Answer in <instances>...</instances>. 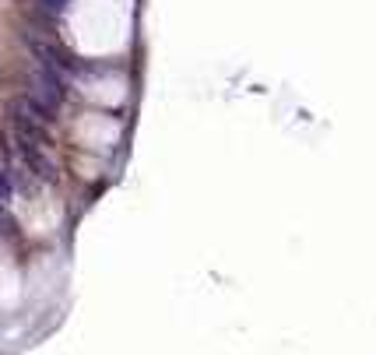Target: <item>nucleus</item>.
I'll return each instance as SVG.
<instances>
[{
	"label": "nucleus",
	"mask_w": 376,
	"mask_h": 355,
	"mask_svg": "<svg viewBox=\"0 0 376 355\" xmlns=\"http://www.w3.org/2000/svg\"><path fill=\"white\" fill-rule=\"evenodd\" d=\"M8 201H11V183H8L4 169H0V204H8Z\"/></svg>",
	"instance_id": "nucleus-5"
},
{
	"label": "nucleus",
	"mask_w": 376,
	"mask_h": 355,
	"mask_svg": "<svg viewBox=\"0 0 376 355\" xmlns=\"http://www.w3.org/2000/svg\"><path fill=\"white\" fill-rule=\"evenodd\" d=\"M25 43H28V49L36 53L39 64H46V67H53V71H60V74H74V71H81V64L74 60V56H67L64 49H60L56 43H49L46 36L25 32Z\"/></svg>",
	"instance_id": "nucleus-2"
},
{
	"label": "nucleus",
	"mask_w": 376,
	"mask_h": 355,
	"mask_svg": "<svg viewBox=\"0 0 376 355\" xmlns=\"http://www.w3.org/2000/svg\"><path fill=\"white\" fill-rule=\"evenodd\" d=\"M39 8H46L49 14H64L71 8V0H39Z\"/></svg>",
	"instance_id": "nucleus-4"
},
{
	"label": "nucleus",
	"mask_w": 376,
	"mask_h": 355,
	"mask_svg": "<svg viewBox=\"0 0 376 355\" xmlns=\"http://www.w3.org/2000/svg\"><path fill=\"white\" fill-rule=\"evenodd\" d=\"M46 144H36V141H21V159L32 165V172L36 176H43V180H53L56 176V169H53V162H49V155L43 152Z\"/></svg>",
	"instance_id": "nucleus-3"
},
{
	"label": "nucleus",
	"mask_w": 376,
	"mask_h": 355,
	"mask_svg": "<svg viewBox=\"0 0 376 355\" xmlns=\"http://www.w3.org/2000/svg\"><path fill=\"white\" fill-rule=\"evenodd\" d=\"M64 95H67V88H64L60 71L39 64L32 71V78H28V99H32L36 106H43L46 113H56L60 106H64Z\"/></svg>",
	"instance_id": "nucleus-1"
}]
</instances>
